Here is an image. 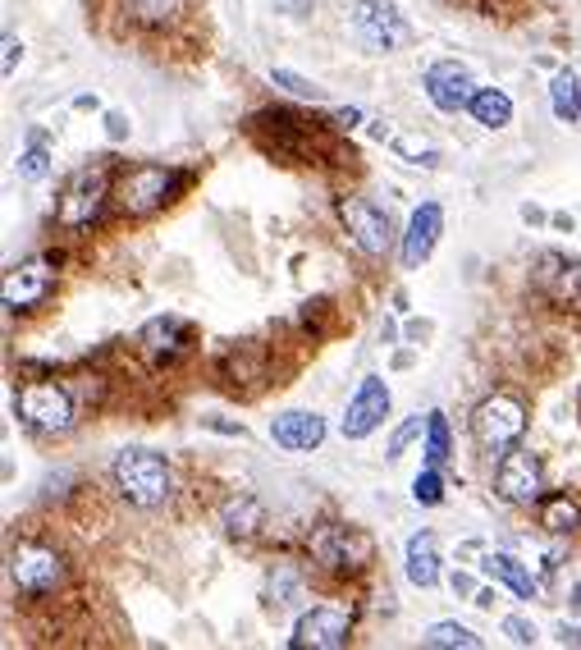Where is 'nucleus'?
I'll return each instance as SVG.
<instances>
[{
    "label": "nucleus",
    "instance_id": "nucleus-9",
    "mask_svg": "<svg viewBox=\"0 0 581 650\" xmlns=\"http://www.w3.org/2000/svg\"><path fill=\"white\" fill-rule=\"evenodd\" d=\"M348 637H353V618H348L344 609L321 605L298 618L289 646L293 650H339V646H348Z\"/></svg>",
    "mask_w": 581,
    "mask_h": 650
},
{
    "label": "nucleus",
    "instance_id": "nucleus-32",
    "mask_svg": "<svg viewBox=\"0 0 581 650\" xmlns=\"http://www.w3.org/2000/svg\"><path fill=\"white\" fill-rule=\"evenodd\" d=\"M421 426H426V422H421V417H408V422H403L399 431L389 435V458H399L403 449H408L412 440H417V435H421Z\"/></svg>",
    "mask_w": 581,
    "mask_h": 650
},
{
    "label": "nucleus",
    "instance_id": "nucleus-10",
    "mask_svg": "<svg viewBox=\"0 0 581 650\" xmlns=\"http://www.w3.org/2000/svg\"><path fill=\"white\" fill-rule=\"evenodd\" d=\"M339 216H344L348 234H353V243L362 252H371V257L389 252V243H394V225H389V216L380 211V206H371L366 197H344V202H339Z\"/></svg>",
    "mask_w": 581,
    "mask_h": 650
},
{
    "label": "nucleus",
    "instance_id": "nucleus-16",
    "mask_svg": "<svg viewBox=\"0 0 581 650\" xmlns=\"http://www.w3.org/2000/svg\"><path fill=\"white\" fill-rule=\"evenodd\" d=\"M51 284H55V271L46 261H23V266H14L5 275V307L10 312H28V307H37L51 293Z\"/></svg>",
    "mask_w": 581,
    "mask_h": 650
},
{
    "label": "nucleus",
    "instance_id": "nucleus-4",
    "mask_svg": "<svg viewBox=\"0 0 581 650\" xmlns=\"http://www.w3.org/2000/svg\"><path fill=\"white\" fill-rule=\"evenodd\" d=\"M472 435H476V445H481L485 454L504 458L508 449L522 445V435H527V412H522V403L517 399L495 394V399H485L481 408L472 412Z\"/></svg>",
    "mask_w": 581,
    "mask_h": 650
},
{
    "label": "nucleus",
    "instance_id": "nucleus-22",
    "mask_svg": "<svg viewBox=\"0 0 581 650\" xmlns=\"http://www.w3.org/2000/svg\"><path fill=\"white\" fill-rule=\"evenodd\" d=\"M183 5L188 0H124V14L138 28H170V23H179Z\"/></svg>",
    "mask_w": 581,
    "mask_h": 650
},
{
    "label": "nucleus",
    "instance_id": "nucleus-8",
    "mask_svg": "<svg viewBox=\"0 0 581 650\" xmlns=\"http://www.w3.org/2000/svg\"><path fill=\"white\" fill-rule=\"evenodd\" d=\"M312 554L325 568H334V573H357V568L371 564L376 545H371V536L357 531V527H321L312 536Z\"/></svg>",
    "mask_w": 581,
    "mask_h": 650
},
{
    "label": "nucleus",
    "instance_id": "nucleus-28",
    "mask_svg": "<svg viewBox=\"0 0 581 650\" xmlns=\"http://www.w3.org/2000/svg\"><path fill=\"white\" fill-rule=\"evenodd\" d=\"M270 83L284 87V92H289V97H298V101H321V87L307 83V78L293 74V69H270Z\"/></svg>",
    "mask_w": 581,
    "mask_h": 650
},
{
    "label": "nucleus",
    "instance_id": "nucleus-20",
    "mask_svg": "<svg viewBox=\"0 0 581 650\" xmlns=\"http://www.w3.org/2000/svg\"><path fill=\"white\" fill-rule=\"evenodd\" d=\"M481 568H485V573H490V577H495V582H504L508 591H513V596H522V600H531V596H536V577H531L527 568L517 564L513 554H485V559H481Z\"/></svg>",
    "mask_w": 581,
    "mask_h": 650
},
{
    "label": "nucleus",
    "instance_id": "nucleus-30",
    "mask_svg": "<svg viewBox=\"0 0 581 650\" xmlns=\"http://www.w3.org/2000/svg\"><path fill=\"white\" fill-rule=\"evenodd\" d=\"M46 170H51V156H46L42 142H33V147L19 156V174L28 179V184H37V179H46Z\"/></svg>",
    "mask_w": 581,
    "mask_h": 650
},
{
    "label": "nucleus",
    "instance_id": "nucleus-5",
    "mask_svg": "<svg viewBox=\"0 0 581 650\" xmlns=\"http://www.w3.org/2000/svg\"><path fill=\"white\" fill-rule=\"evenodd\" d=\"M179 188V174L165 165H133L115 188V206L124 216H151L156 206L170 202V193Z\"/></svg>",
    "mask_w": 581,
    "mask_h": 650
},
{
    "label": "nucleus",
    "instance_id": "nucleus-11",
    "mask_svg": "<svg viewBox=\"0 0 581 650\" xmlns=\"http://www.w3.org/2000/svg\"><path fill=\"white\" fill-rule=\"evenodd\" d=\"M389 403L394 399H389L385 376H366L362 385H357V394L348 399V412H344V426H339V431H344L348 440H366V435L389 417Z\"/></svg>",
    "mask_w": 581,
    "mask_h": 650
},
{
    "label": "nucleus",
    "instance_id": "nucleus-1",
    "mask_svg": "<svg viewBox=\"0 0 581 650\" xmlns=\"http://www.w3.org/2000/svg\"><path fill=\"white\" fill-rule=\"evenodd\" d=\"M110 477H115L119 495L129 499V504H138V509H161L174 490L170 463L161 454H151V449H124V454H115Z\"/></svg>",
    "mask_w": 581,
    "mask_h": 650
},
{
    "label": "nucleus",
    "instance_id": "nucleus-35",
    "mask_svg": "<svg viewBox=\"0 0 581 650\" xmlns=\"http://www.w3.org/2000/svg\"><path fill=\"white\" fill-rule=\"evenodd\" d=\"M19 55H23V46L14 42V37H5V60H0V74H5V78L14 74V65H19Z\"/></svg>",
    "mask_w": 581,
    "mask_h": 650
},
{
    "label": "nucleus",
    "instance_id": "nucleus-15",
    "mask_svg": "<svg viewBox=\"0 0 581 650\" xmlns=\"http://www.w3.org/2000/svg\"><path fill=\"white\" fill-rule=\"evenodd\" d=\"M531 280L554 298V303H568L581 293V261L568 252H540L536 266H531Z\"/></svg>",
    "mask_w": 581,
    "mask_h": 650
},
{
    "label": "nucleus",
    "instance_id": "nucleus-37",
    "mask_svg": "<svg viewBox=\"0 0 581 650\" xmlns=\"http://www.w3.org/2000/svg\"><path fill=\"white\" fill-rule=\"evenodd\" d=\"M453 591H458V596H467V591H472V582H467L463 573H453Z\"/></svg>",
    "mask_w": 581,
    "mask_h": 650
},
{
    "label": "nucleus",
    "instance_id": "nucleus-31",
    "mask_svg": "<svg viewBox=\"0 0 581 650\" xmlns=\"http://www.w3.org/2000/svg\"><path fill=\"white\" fill-rule=\"evenodd\" d=\"M394 152H399L403 161H412V165H435L440 161V152H435L431 142H421V138H399L394 142Z\"/></svg>",
    "mask_w": 581,
    "mask_h": 650
},
{
    "label": "nucleus",
    "instance_id": "nucleus-14",
    "mask_svg": "<svg viewBox=\"0 0 581 650\" xmlns=\"http://www.w3.org/2000/svg\"><path fill=\"white\" fill-rule=\"evenodd\" d=\"M440 234H444L440 202H421L417 211H412V220H408V234H403V266H408V271H417L421 261L435 252Z\"/></svg>",
    "mask_w": 581,
    "mask_h": 650
},
{
    "label": "nucleus",
    "instance_id": "nucleus-27",
    "mask_svg": "<svg viewBox=\"0 0 581 650\" xmlns=\"http://www.w3.org/2000/svg\"><path fill=\"white\" fill-rule=\"evenodd\" d=\"M449 458V422H444V412H431L426 417V463L440 467Z\"/></svg>",
    "mask_w": 581,
    "mask_h": 650
},
{
    "label": "nucleus",
    "instance_id": "nucleus-21",
    "mask_svg": "<svg viewBox=\"0 0 581 650\" xmlns=\"http://www.w3.org/2000/svg\"><path fill=\"white\" fill-rule=\"evenodd\" d=\"M472 120L481 124V129H504L508 120H513V101H508V92H499V87H476L472 97Z\"/></svg>",
    "mask_w": 581,
    "mask_h": 650
},
{
    "label": "nucleus",
    "instance_id": "nucleus-13",
    "mask_svg": "<svg viewBox=\"0 0 581 650\" xmlns=\"http://www.w3.org/2000/svg\"><path fill=\"white\" fill-rule=\"evenodd\" d=\"M495 490L508 499V504H536L540 490H545V472L531 454L522 449H508L499 458V472H495Z\"/></svg>",
    "mask_w": 581,
    "mask_h": 650
},
{
    "label": "nucleus",
    "instance_id": "nucleus-26",
    "mask_svg": "<svg viewBox=\"0 0 581 650\" xmlns=\"http://www.w3.org/2000/svg\"><path fill=\"white\" fill-rule=\"evenodd\" d=\"M540 522H545L549 531H559V536H563V531H577L581 509H577V504H572L568 495H559V499H549V504H545V513H540Z\"/></svg>",
    "mask_w": 581,
    "mask_h": 650
},
{
    "label": "nucleus",
    "instance_id": "nucleus-24",
    "mask_svg": "<svg viewBox=\"0 0 581 650\" xmlns=\"http://www.w3.org/2000/svg\"><path fill=\"white\" fill-rule=\"evenodd\" d=\"M549 110H554V120H563V124L581 120V83L572 69L554 74V83H549Z\"/></svg>",
    "mask_w": 581,
    "mask_h": 650
},
{
    "label": "nucleus",
    "instance_id": "nucleus-7",
    "mask_svg": "<svg viewBox=\"0 0 581 650\" xmlns=\"http://www.w3.org/2000/svg\"><path fill=\"white\" fill-rule=\"evenodd\" d=\"M10 582L19 596L37 600V596H51L55 586H65V564L55 550H42V545H23L19 554L10 559Z\"/></svg>",
    "mask_w": 581,
    "mask_h": 650
},
{
    "label": "nucleus",
    "instance_id": "nucleus-25",
    "mask_svg": "<svg viewBox=\"0 0 581 650\" xmlns=\"http://www.w3.org/2000/svg\"><path fill=\"white\" fill-rule=\"evenodd\" d=\"M421 646H431V650H453V646L476 650L481 646V637H476L472 628H463V623H435V628H426Z\"/></svg>",
    "mask_w": 581,
    "mask_h": 650
},
{
    "label": "nucleus",
    "instance_id": "nucleus-17",
    "mask_svg": "<svg viewBox=\"0 0 581 650\" xmlns=\"http://www.w3.org/2000/svg\"><path fill=\"white\" fill-rule=\"evenodd\" d=\"M270 440L280 449H289V454H307V449H316L325 440V417H316V412H280L275 422H270Z\"/></svg>",
    "mask_w": 581,
    "mask_h": 650
},
{
    "label": "nucleus",
    "instance_id": "nucleus-33",
    "mask_svg": "<svg viewBox=\"0 0 581 650\" xmlns=\"http://www.w3.org/2000/svg\"><path fill=\"white\" fill-rule=\"evenodd\" d=\"M504 632L517 641V646H536V628H531L527 618H517V614H508L504 618Z\"/></svg>",
    "mask_w": 581,
    "mask_h": 650
},
{
    "label": "nucleus",
    "instance_id": "nucleus-18",
    "mask_svg": "<svg viewBox=\"0 0 581 650\" xmlns=\"http://www.w3.org/2000/svg\"><path fill=\"white\" fill-rule=\"evenodd\" d=\"M183 344H188V325H183L179 316H151V321L138 330V348L156 362L179 358Z\"/></svg>",
    "mask_w": 581,
    "mask_h": 650
},
{
    "label": "nucleus",
    "instance_id": "nucleus-36",
    "mask_svg": "<svg viewBox=\"0 0 581 650\" xmlns=\"http://www.w3.org/2000/svg\"><path fill=\"white\" fill-rule=\"evenodd\" d=\"M106 133H110V138H124V133H129V124H124V115H106Z\"/></svg>",
    "mask_w": 581,
    "mask_h": 650
},
{
    "label": "nucleus",
    "instance_id": "nucleus-29",
    "mask_svg": "<svg viewBox=\"0 0 581 650\" xmlns=\"http://www.w3.org/2000/svg\"><path fill=\"white\" fill-rule=\"evenodd\" d=\"M412 499H417V504H426V509H435V504H440V499H444V477H440V467L426 463V472H421V477L412 481Z\"/></svg>",
    "mask_w": 581,
    "mask_h": 650
},
{
    "label": "nucleus",
    "instance_id": "nucleus-6",
    "mask_svg": "<svg viewBox=\"0 0 581 650\" xmlns=\"http://www.w3.org/2000/svg\"><path fill=\"white\" fill-rule=\"evenodd\" d=\"M353 33L362 37L366 51H394L408 42V19L399 14L394 0H357Z\"/></svg>",
    "mask_w": 581,
    "mask_h": 650
},
{
    "label": "nucleus",
    "instance_id": "nucleus-3",
    "mask_svg": "<svg viewBox=\"0 0 581 650\" xmlns=\"http://www.w3.org/2000/svg\"><path fill=\"white\" fill-rule=\"evenodd\" d=\"M19 417L33 431L42 435H65L78 422V403L69 394V385H55V380H33L19 390Z\"/></svg>",
    "mask_w": 581,
    "mask_h": 650
},
{
    "label": "nucleus",
    "instance_id": "nucleus-23",
    "mask_svg": "<svg viewBox=\"0 0 581 650\" xmlns=\"http://www.w3.org/2000/svg\"><path fill=\"white\" fill-rule=\"evenodd\" d=\"M266 527V509H261V499H252V495H238V499H229L225 504V531L229 536H257V531Z\"/></svg>",
    "mask_w": 581,
    "mask_h": 650
},
{
    "label": "nucleus",
    "instance_id": "nucleus-19",
    "mask_svg": "<svg viewBox=\"0 0 581 650\" xmlns=\"http://www.w3.org/2000/svg\"><path fill=\"white\" fill-rule=\"evenodd\" d=\"M408 582L421 586V591L440 582V550H435L431 531H417L408 541Z\"/></svg>",
    "mask_w": 581,
    "mask_h": 650
},
{
    "label": "nucleus",
    "instance_id": "nucleus-34",
    "mask_svg": "<svg viewBox=\"0 0 581 650\" xmlns=\"http://www.w3.org/2000/svg\"><path fill=\"white\" fill-rule=\"evenodd\" d=\"M330 124H334V129H357V124H362V110H353V106H348V110H330Z\"/></svg>",
    "mask_w": 581,
    "mask_h": 650
},
{
    "label": "nucleus",
    "instance_id": "nucleus-2",
    "mask_svg": "<svg viewBox=\"0 0 581 650\" xmlns=\"http://www.w3.org/2000/svg\"><path fill=\"white\" fill-rule=\"evenodd\" d=\"M106 197H110V165L92 161V165L69 174L65 193H60V202H55V220H60L65 229H87L101 216Z\"/></svg>",
    "mask_w": 581,
    "mask_h": 650
},
{
    "label": "nucleus",
    "instance_id": "nucleus-12",
    "mask_svg": "<svg viewBox=\"0 0 581 650\" xmlns=\"http://www.w3.org/2000/svg\"><path fill=\"white\" fill-rule=\"evenodd\" d=\"M421 87H426L431 106L444 110V115H458V110H467V106H472V97H476L472 74H467L458 60H435V65L426 69V78H421Z\"/></svg>",
    "mask_w": 581,
    "mask_h": 650
}]
</instances>
